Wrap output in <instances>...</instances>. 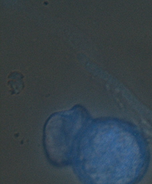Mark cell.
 Instances as JSON below:
<instances>
[{"instance_id":"cell-1","label":"cell","mask_w":152,"mask_h":184,"mask_svg":"<svg viewBox=\"0 0 152 184\" xmlns=\"http://www.w3.org/2000/svg\"><path fill=\"white\" fill-rule=\"evenodd\" d=\"M83 132L71 166L83 184H137L146 174L150 149L145 137L118 123L94 124Z\"/></svg>"},{"instance_id":"cell-2","label":"cell","mask_w":152,"mask_h":184,"mask_svg":"<svg viewBox=\"0 0 152 184\" xmlns=\"http://www.w3.org/2000/svg\"><path fill=\"white\" fill-rule=\"evenodd\" d=\"M68 121H62L61 124H48L43 135V145L46 157L52 166L62 168L71 165L79 141L82 135L83 125L71 124Z\"/></svg>"}]
</instances>
